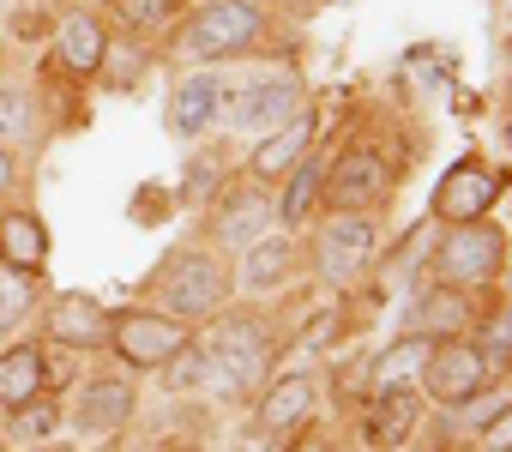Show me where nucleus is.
Wrapping results in <instances>:
<instances>
[{"label": "nucleus", "mask_w": 512, "mask_h": 452, "mask_svg": "<svg viewBox=\"0 0 512 452\" xmlns=\"http://www.w3.org/2000/svg\"><path fill=\"white\" fill-rule=\"evenodd\" d=\"M434 272H440V284H452V290H482V284H494V278L506 272V236L494 230L488 217L458 223V230H446V242H440V254H434Z\"/></svg>", "instance_id": "1"}, {"label": "nucleus", "mask_w": 512, "mask_h": 452, "mask_svg": "<svg viewBox=\"0 0 512 452\" xmlns=\"http://www.w3.org/2000/svg\"><path fill=\"white\" fill-rule=\"evenodd\" d=\"M260 7L253 0H211L199 7L187 25H181V55L193 61H223V55H241L253 37H260Z\"/></svg>", "instance_id": "2"}, {"label": "nucleus", "mask_w": 512, "mask_h": 452, "mask_svg": "<svg viewBox=\"0 0 512 452\" xmlns=\"http://www.w3.org/2000/svg\"><path fill=\"white\" fill-rule=\"evenodd\" d=\"M199 350H205V362H211V374H217V386L229 398H241L253 380L266 374V332H260V320H247V314L223 320Z\"/></svg>", "instance_id": "3"}, {"label": "nucleus", "mask_w": 512, "mask_h": 452, "mask_svg": "<svg viewBox=\"0 0 512 452\" xmlns=\"http://www.w3.org/2000/svg\"><path fill=\"white\" fill-rule=\"evenodd\" d=\"M157 290H163L169 320H205V314H217V308H223L229 278H223V266H217L211 254H181V260H169V266H163Z\"/></svg>", "instance_id": "4"}, {"label": "nucleus", "mask_w": 512, "mask_h": 452, "mask_svg": "<svg viewBox=\"0 0 512 452\" xmlns=\"http://www.w3.org/2000/svg\"><path fill=\"white\" fill-rule=\"evenodd\" d=\"M488 380H494V356L470 338H440L428 356V374H422L428 398H440V404H470L476 392H488Z\"/></svg>", "instance_id": "5"}, {"label": "nucleus", "mask_w": 512, "mask_h": 452, "mask_svg": "<svg viewBox=\"0 0 512 452\" xmlns=\"http://www.w3.org/2000/svg\"><path fill=\"white\" fill-rule=\"evenodd\" d=\"M109 344L121 362L133 368H163L181 344H187V326L169 320V314H115L109 320Z\"/></svg>", "instance_id": "6"}, {"label": "nucleus", "mask_w": 512, "mask_h": 452, "mask_svg": "<svg viewBox=\"0 0 512 452\" xmlns=\"http://www.w3.org/2000/svg\"><path fill=\"white\" fill-rule=\"evenodd\" d=\"M386 193H392V169H386L374 151H344V157L326 169V199H332V211L368 217Z\"/></svg>", "instance_id": "7"}, {"label": "nucleus", "mask_w": 512, "mask_h": 452, "mask_svg": "<svg viewBox=\"0 0 512 452\" xmlns=\"http://www.w3.org/2000/svg\"><path fill=\"white\" fill-rule=\"evenodd\" d=\"M494 193H500V181L488 175V163H476V157H464V163H452L446 169V181L434 187V217L440 223H476V217H488V205H494Z\"/></svg>", "instance_id": "8"}, {"label": "nucleus", "mask_w": 512, "mask_h": 452, "mask_svg": "<svg viewBox=\"0 0 512 452\" xmlns=\"http://www.w3.org/2000/svg\"><path fill=\"white\" fill-rule=\"evenodd\" d=\"M272 217H278V205H272L266 187H235V193L217 205V217H211V236H217L223 248H253V242L272 230Z\"/></svg>", "instance_id": "9"}, {"label": "nucleus", "mask_w": 512, "mask_h": 452, "mask_svg": "<svg viewBox=\"0 0 512 452\" xmlns=\"http://www.w3.org/2000/svg\"><path fill=\"white\" fill-rule=\"evenodd\" d=\"M374 223L368 217H356V211H344L338 223H326V236H320V272L332 278V284H350L362 266H368V254H374Z\"/></svg>", "instance_id": "10"}, {"label": "nucleus", "mask_w": 512, "mask_h": 452, "mask_svg": "<svg viewBox=\"0 0 512 452\" xmlns=\"http://www.w3.org/2000/svg\"><path fill=\"white\" fill-rule=\"evenodd\" d=\"M49 338L55 344H73V350H97L109 344V314L91 290H61L49 302Z\"/></svg>", "instance_id": "11"}, {"label": "nucleus", "mask_w": 512, "mask_h": 452, "mask_svg": "<svg viewBox=\"0 0 512 452\" xmlns=\"http://www.w3.org/2000/svg\"><path fill=\"white\" fill-rule=\"evenodd\" d=\"M428 356H434V338H422V332H404L398 344H386V350L374 356V368H368L374 398H386V392H416L422 374H428Z\"/></svg>", "instance_id": "12"}, {"label": "nucleus", "mask_w": 512, "mask_h": 452, "mask_svg": "<svg viewBox=\"0 0 512 452\" xmlns=\"http://www.w3.org/2000/svg\"><path fill=\"white\" fill-rule=\"evenodd\" d=\"M229 115L253 133H278L284 121L302 115V91H296V79H260V85H247L241 103H229Z\"/></svg>", "instance_id": "13"}, {"label": "nucleus", "mask_w": 512, "mask_h": 452, "mask_svg": "<svg viewBox=\"0 0 512 452\" xmlns=\"http://www.w3.org/2000/svg\"><path fill=\"white\" fill-rule=\"evenodd\" d=\"M470 326V290H452V284H434V290H422L416 296V308H410V332H422V338H458Z\"/></svg>", "instance_id": "14"}, {"label": "nucleus", "mask_w": 512, "mask_h": 452, "mask_svg": "<svg viewBox=\"0 0 512 452\" xmlns=\"http://www.w3.org/2000/svg\"><path fill=\"white\" fill-rule=\"evenodd\" d=\"M127 416H133V386H127V380H91V386L79 392L73 428H79V434H115Z\"/></svg>", "instance_id": "15"}, {"label": "nucleus", "mask_w": 512, "mask_h": 452, "mask_svg": "<svg viewBox=\"0 0 512 452\" xmlns=\"http://www.w3.org/2000/svg\"><path fill=\"white\" fill-rule=\"evenodd\" d=\"M49 260V230H43V217L31 211H7L0 217V266H13V272H43Z\"/></svg>", "instance_id": "16"}, {"label": "nucleus", "mask_w": 512, "mask_h": 452, "mask_svg": "<svg viewBox=\"0 0 512 452\" xmlns=\"http://www.w3.org/2000/svg\"><path fill=\"white\" fill-rule=\"evenodd\" d=\"M217 103H223L217 79H205V73H187V79L169 91V133H175V139H193V133H205V127H211V115H217Z\"/></svg>", "instance_id": "17"}, {"label": "nucleus", "mask_w": 512, "mask_h": 452, "mask_svg": "<svg viewBox=\"0 0 512 452\" xmlns=\"http://www.w3.org/2000/svg\"><path fill=\"white\" fill-rule=\"evenodd\" d=\"M308 145H314V115L284 121L278 133H266L260 151H253V175H260V181H284V175L308 157Z\"/></svg>", "instance_id": "18"}, {"label": "nucleus", "mask_w": 512, "mask_h": 452, "mask_svg": "<svg viewBox=\"0 0 512 452\" xmlns=\"http://www.w3.org/2000/svg\"><path fill=\"white\" fill-rule=\"evenodd\" d=\"M61 61L73 67V73H103V61H109V25L97 19V13H73L67 25H61Z\"/></svg>", "instance_id": "19"}, {"label": "nucleus", "mask_w": 512, "mask_h": 452, "mask_svg": "<svg viewBox=\"0 0 512 452\" xmlns=\"http://www.w3.org/2000/svg\"><path fill=\"white\" fill-rule=\"evenodd\" d=\"M410 428H416V398H410V392H386V398H374V404H368L362 440H368L374 452H392V446H404V440H410Z\"/></svg>", "instance_id": "20"}, {"label": "nucleus", "mask_w": 512, "mask_h": 452, "mask_svg": "<svg viewBox=\"0 0 512 452\" xmlns=\"http://www.w3.org/2000/svg\"><path fill=\"white\" fill-rule=\"evenodd\" d=\"M326 199V163L320 157H302L290 175H284V199H278V223L284 230H296V223L314 217V205Z\"/></svg>", "instance_id": "21"}, {"label": "nucleus", "mask_w": 512, "mask_h": 452, "mask_svg": "<svg viewBox=\"0 0 512 452\" xmlns=\"http://www.w3.org/2000/svg\"><path fill=\"white\" fill-rule=\"evenodd\" d=\"M43 374H49V356H43V344H13L7 356H0V404H25V398H37L43 392Z\"/></svg>", "instance_id": "22"}, {"label": "nucleus", "mask_w": 512, "mask_h": 452, "mask_svg": "<svg viewBox=\"0 0 512 452\" xmlns=\"http://www.w3.org/2000/svg\"><path fill=\"white\" fill-rule=\"evenodd\" d=\"M308 410H314V380H308V374H284V380L266 392V404H260V428H266V434H284V428L308 422Z\"/></svg>", "instance_id": "23"}, {"label": "nucleus", "mask_w": 512, "mask_h": 452, "mask_svg": "<svg viewBox=\"0 0 512 452\" xmlns=\"http://www.w3.org/2000/svg\"><path fill=\"white\" fill-rule=\"evenodd\" d=\"M241 284L247 290H278L290 278V236H260L253 248H241Z\"/></svg>", "instance_id": "24"}, {"label": "nucleus", "mask_w": 512, "mask_h": 452, "mask_svg": "<svg viewBox=\"0 0 512 452\" xmlns=\"http://www.w3.org/2000/svg\"><path fill=\"white\" fill-rule=\"evenodd\" d=\"M0 139H13V145H31L37 139V97L25 85L0 91Z\"/></svg>", "instance_id": "25"}, {"label": "nucleus", "mask_w": 512, "mask_h": 452, "mask_svg": "<svg viewBox=\"0 0 512 452\" xmlns=\"http://www.w3.org/2000/svg\"><path fill=\"white\" fill-rule=\"evenodd\" d=\"M163 368H169V374H163V386H169V392H199V386L211 380V362H205V350H199V344H181Z\"/></svg>", "instance_id": "26"}, {"label": "nucleus", "mask_w": 512, "mask_h": 452, "mask_svg": "<svg viewBox=\"0 0 512 452\" xmlns=\"http://www.w3.org/2000/svg\"><path fill=\"white\" fill-rule=\"evenodd\" d=\"M61 428V404L55 398H25L19 410H13V434L19 440H49Z\"/></svg>", "instance_id": "27"}, {"label": "nucleus", "mask_w": 512, "mask_h": 452, "mask_svg": "<svg viewBox=\"0 0 512 452\" xmlns=\"http://www.w3.org/2000/svg\"><path fill=\"white\" fill-rule=\"evenodd\" d=\"M169 13H175V0H115V19L127 31H157L169 25Z\"/></svg>", "instance_id": "28"}, {"label": "nucleus", "mask_w": 512, "mask_h": 452, "mask_svg": "<svg viewBox=\"0 0 512 452\" xmlns=\"http://www.w3.org/2000/svg\"><path fill=\"white\" fill-rule=\"evenodd\" d=\"M25 308H31V278L13 272V266H0V326L25 320Z\"/></svg>", "instance_id": "29"}, {"label": "nucleus", "mask_w": 512, "mask_h": 452, "mask_svg": "<svg viewBox=\"0 0 512 452\" xmlns=\"http://www.w3.org/2000/svg\"><path fill=\"white\" fill-rule=\"evenodd\" d=\"M217 175H223L217 157H193V163H187V199H211V193H217Z\"/></svg>", "instance_id": "30"}, {"label": "nucleus", "mask_w": 512, "mask_h": 452, "mask_svg": "<svg viewBox=\"0 0 512 452\" xmlns=\"http://www.w3.org/2000/svg\"><path fill=\"white\" fill-rule=\"evenodd\" d=\"M482 446H488V452H512V398H506V404L494 410V422L482 428Z\"/></svg>", "instance_id": "31"}, {"label": "nucleus", "mask_w": 512, "mask_h": 452, "mask_svg": "<svg viewBox=\"0 0 512 452\" xmlns=\"http://www.w3.org/2000/svg\"><path fill=\"white\" fill-rule=\"evenodd\" d=\"M13 187V157H7V145H0V193Z\"/></svg>", "instance_id": "32"}]
</instances>
